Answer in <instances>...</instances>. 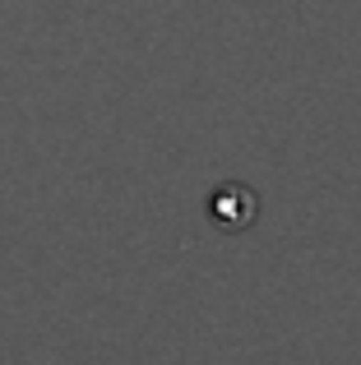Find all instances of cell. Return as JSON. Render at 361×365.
Instances as JSON below:
<instances>
[{"mask_svg": "<svg viewBox=\"0 0 361 365\" xmlns=\"http://www.w3.org/2000/svg\"><path fill=\"white\" fill-rule=\"evenodd\" d=\"M255 217H260V195L250 185H241V180L213 185V195H208V222L218 232H245V227H255Z\"/></svg>", "mask_w": 361, "mask_h": 365, "instance_id": "1", "label": "cell"}]
</instances>
